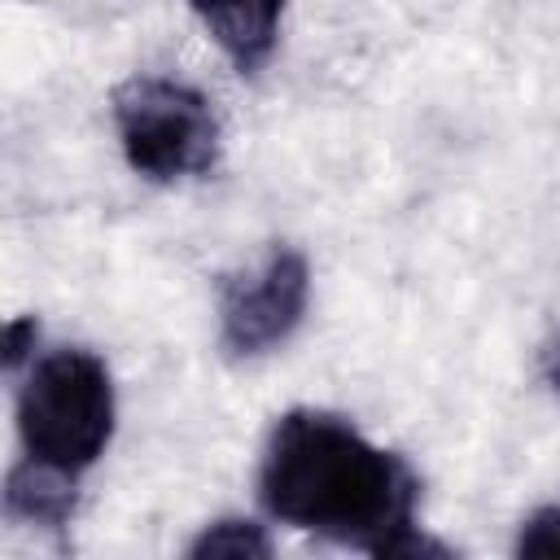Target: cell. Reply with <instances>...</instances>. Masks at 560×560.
<instances>
[{
	"mask_svg": "<svg viewBox=\"0 0 560 560\" xmlns=\"http://www.w3.org/2000/svg\"><path fill=\"white\" fill-rule=\"evenodd\" d=\"M258 499L267 516L376 560H446L451 547L416 525L420 477L368 442L350 420L315 407L284 411L262 446Z\"/></svg>",
	"mask_w": 560,
	"mask_h": 560,
	"instance_id": "6da1fadb",
	"label": "cell"
},
{
	"mask_svg": "<svg viewBox=\"0 0 560 560\" xmlns=\"http://www.w3.org/2000/svg\"><path fill=\"white\" fill-rule=\"evenodd\" d=\"M114 381L101 354L83 346L48 350L31 363L18 389V438L22 455L88 472L114 438Z\"/></svg>",
	"mask_w": 560,
	"mask_h": 560,
	"instance_id": "7a4b0ae2",
	"label": "cell"
},
{
	"mask_svg": "<svg viewBox=\"0 0 560 560\" xmlns=\"http://www.w3.org/2000/svg\"><path fill=\"white\" fill-rule=\"evenodd\" d=\"M122 158L153 184L210 175L223 149L219 114L206 92L166 74H131L109 96Z\"/></svg>",
	"mask_w": 560,
	"mask_h": 560,
	"instance_id": "3957f363",
	"label": "cell"
},
{
	"mask_svg": "<svg viewBox=\"0 0 560 560\" xmlns=\"http://www.w3.org/2000/svg\"><path fill=\"white\" fill-rule=\"evenodd\" d=\"M311 267L293 245H271L254 267L236 271L219 289V341L232 359H254L293 337L306 315Z\"/></svg>",
	"mask_w": 560,
	"mask_h": 560,
	"instance_id": "277c9868",
	"label": "cell"
},
{
	"mask_svg": "<svg viewBox=\"0 0 560 560\" xmlns=\"http://www.w3.org/2000/svg\"><path fill=\"white\" fill-rule=\"evenodd\" d=\"M188 9L241 74L262 70L276 52L284 0H188Z\"/></svg>",
	"mask_w": 560,
	"mask_h": 560,
	"instance_id": "5b68a950",
	"label": "cell"
},
{
	"mask_svg": "<svg viewBox=\"0 0 560 560\" xmlns=\"http://www.w3.org/2000/svg\"><path fill=\"white\" fill-rule=\"evenodd\" d=\"M74 472L39 464L31 455H22L9 477H4V512L22 525H44V529H61L74 516L79 490H74Z\"/></svg>",
	"mask_w": 560,
	"mask_h": 560,
	"instance_id": "8992f818",
	"label": "cell"
},
{
	"mask_svg": "<svg viewBox=\"0 0 560 560\" xmlns=\"http://www.w3.org/2000/svg\"><path fill=\"white\" fill-rule=\"evenodd\" d=\"M271 556V538L258 521L249 516H223L210 521L192 542H188V560H267Z\"/></svg>",
	"mask_w": 560,
	"mask_h": 560,
	"instance_id": "52a82bcc",
	"label": "cell"
},
{
	"mask_svg": "<svg viewBox=\"0 0 560 560\" xmlns=\"http://www.w3.org/2000/svg\"><path fill=\"white\" fill-rule=\"evenodd\" d=\"M521 560H560V503L538 508L521 521L516 529V547Z\"/></svg>",
	"mask_w": 560,
	"mask_h": 560,
	"instance_id": "ba28073f",
	"label": "cell"
},
{
	"mask_svg": "<svg viewBox=\"0 0 560 560\" xmlns=\"http://www.w3.org/2000/svg\"><path fill=\"white\" fill-rule=\"evenodd\" d=\"M35 341H39V319H35V315H13V319L4 324V350H0L4 368L18 372V368L35 354Z\"/></svg>",
	"mask_w": 560,
	"mask_h": 560,
	"instance_id": "9c48e42d",
	"label": "cell"
},
{
	"mask_svg": "<svg viewBox=\"0 0 560 560\" xmlns=\"http://www.w3.org/2000/svg\"><path fill=\"white\" fill-rule=\"evenodd\" d=\"M542 372H547L551 389L560 394V328H556V337H551V341H547V350H542Z\"/></svg>",
	"mask_w": 560,
	"mask_h": 560,
	"instance_id": "30bf717a",
	"label": "cell"
}]
</instances>
